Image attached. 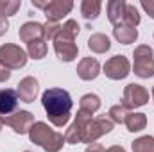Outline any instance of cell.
Segmentation results:
<instances>
[{"mask_svg":"<svg viewBox=\"0 0 154 152\" xmlns=\"http://www.w3.org/2000/svg\"><path fill=\"white\" fill-rule=\"evenodd\" d=\"M41 104L47 111L48 122L56 127H65L70 120L72 97L63 88H50L41 95Z\"/></svg>","mask_w":154,"mask_h":152,"instance_id":"1","label":"cell"},{"mask_svg":"<svg viewBox=\"0 0 154 152\" xmlns=\"http://www.w3.org/2000/svg\"><path fill=\"white\" fill-rule=\"evenodd\" d=\"M81 32V25L77 23L75 20H66L59 32L56 34V38L52 39L54 41V52L57 56L59 61L63 63H70L74 61L79 54V47L75 43V38Z\"/></svg>","mask_w":154,"mask_h":152,"instance_id":"2","label":"cell"},{"mask_svg":"<svg viewBox=\"0 0 154 152\" xmlns=\"http://www.w3.org/2000/svg\"><path fill=\"white\" fill-rule=\"evenodd\" d=\"M29 140L39 145L45 152H59L65 145V136L50 129L45 122H36L29 131Z\"/></svg>","mask_w":154,"mask_h":152,"instance_id":"3","label":"cell"},{"mask_svg":"<svg viewBox=\"0 0 154 152\" xmlns=\"http://www.w3.org/2000/svg\"><path fill=\"white\" fill-rule=\"evenodd\" d=\"M133 72L142 79L154 77V52L149 45H138L133 52Z\"/></svg>","mask_w":154,"mask_h":152,"instance_id":"4","label":"cell"},{"mask_svg":"<svg viewBox=\"0 0 154 152\" xmlns=\"http://www.w3.org/2000/svg\"><path fill=\"white\" fill-rule=\"evenodd\" d=\"M0 63L9 70H20L27 65V52L18 45L5 43L0 47Z\"/></svg>","mask_w":154,"mask_h":152,"instance_id":"5","label":"cell"},{"mask_svg":"<svg viewBox=\"0 0 154 152\" xmlns=\"http://www.w3.org/2000/svg\"><path fill=\"white\" fill-rule=\"evenodd\" d=\"M90 122H91V113L79 109L77 114H75V118H74V123H72V125L66 129V132H65V143H70V145L81 143L82 138H84V132H86Z\"/></svg>","mask_w":154,"mask_h":152,"instance_id":"6","label":"cell"},{"mask_svg":"<svg viewBox=\"0 0 154 152\" xmlns=\"http://www.w3.org/2000/svg\"><path fill=\"white\" fill-rule=\"evenodd\" d=\"M147 102H149V91H147L142 84L131 82V84H127V86H125L122 104H124L127 109L142 108V106H145Z\"/></svg>","mask_w":154,"mask_h":152,"instance_id":"7","label":"cell"},{"mask_svg":"<svg viewBox=\"0 0 154 152\" xmlns=\"http://www.w3.org/2000/svg\"><path fill=\"white\" fill-rule=\"evenodd\" d=\"M113 129V122L108 118V116H97V118H91V122L88 123V129L84 132V138H82V143H95L100 136L111 132Z\"/></svg>","mask_w":154,"mask_h":152,"instance_id":"8","label":"cell"},{"mask_svg":"<svg viewBox=\"0 0 154 152\" xmlns=\"http://www.w3.org/2000/svg\"><path fill=\"white\" fill-rule=\"evenodd\" d=\"M102 70H104L108 79L120 81V79H125L131 74V63H129V59L125 56H113L104 63Z\"/></svg>","mask_w":154,"mask_h":152,"instance_id":"9","label":"cell"},{"mask_svg":"<svg viewBox=\"0 0 154 152\" xmlns=\"http://www.w3.org/2000/svg\"><path fill=\"white\" fill-rule=\"evenodd\" d=\"M2 120L16 134H29L31 127L36 123L34 122V114L29 113V111H16V113L9 114V116H2Z\"/></svg>","mask_w":154,"mask_h":152,"instance_id":"10","label":"cell"},{"mask_svg":"<svg viewBox=\"0 0 154 152\" xmlns=\"http://www.w3.org/2000/svg\"><path fill=\"white\" fill-rule=\"evenodd\" d=\"M72 9H74V2H70V0H52V2L47 4V7L43 9V13L47 16V22H56L57 23Z\"/></svg>","mask_w":154,"mask_h":152,"instance_id":"11","label":"cell"},{"mask_svg":"<svg viewBox=\"0 0 154 152\" xmlns=\"http://www.w3.org/2000/svg\"><path fill=\"white\" fill-rule=\"evenodd\" d=\"M38 91H39L38 81H36L34 77H31V75H29V77H23V79L18 82V88H16L18 99H20L22 102H27V104L34 102V99H36Z\"/></svg>","mask_w":154,"mask_h":152,"instance_id":"12","label":"cell"},{"mask_svg":"<svg viewBox=\"0 0 154 152\" xmlns=\"http://www.w3.org/2000/svg\"><path fill=\"white\" fill-rule=\"evenodd\" d=\"M100 74V65L95 57H82L77 65V75L82 81H93Z\"/></svg>","mask_w":154,"mask_h":152,"instance_id":"13","label":"cell"},{"mask_svg":"<svg viewBox=\"0 0 154 152\" xmlns=\"http://www.w3.org/2000/svg\"><path fill=\"white\" fill-rule=\"evenodd\" d=\"M18 93L16 90H11V88H4L0 90V114L2 116H9L13 114V111L16 109L18 106Z\"/></svg>","mask_w":154,"mask_h":152,"instance_id":"14","label":"cell"},{"mask_svg":"<svg viewBox=\"0 0 154 152\" xmlns=\"http://www.w3.org/2000/svg\"><path fill=\"white\" fill-rule=\"evenodd\" d=\"M18 36L23 43H31V41H36V39H43V23L38 22H27L20 27L18 31Z\"/></svg>","mask_w":154,"mask_h":152,"instance_id":"15","label":"cell"},{"mask_svg":"<svg viewBox=\"0 0 154 152\" xmlns=\"http://www.w3.org/2000/svg\"><path fill=\"white\" fill-rule=\"evenodd\" d=\"M125 7H127V4L124 0H111V2H108V18H109V22L115 27L124 25Z\"/></svg>","mask_w":154,"mask_h":152,"instance_id":"16","label":"cell"},{"mask_svg":"<svg viewBox=\"0 0 154 152\" xmlns=\"http://www.w3.org/2000/svg\"><path fill=\"white\" fill-rule=\"evenodd\" d=\"M88 48L91 52H95V54H104V52H108L111 48V41H109V38L106 34L95 32V34H91L90 39H88Z\"/></svg>","mask_w":154,"mask_h":152,"instance_id":"17","label":"cell"},{"mask_svg":"<svg viewBox=\"0 0 154 152\" xmlns=\"http://www.w3.org/2000/svg\"><path fill=\"white\" fill-rule=\"evenodd\" d=\"M113 36L118 43L122 45H131L138 39V31L134 27H127V25H118L113 29Z\"/></svg>","mask_w":154,"mask_h":152,"instance_id":"18","label":"cell"},{"mask_svg":"<svg viewBox=\"0 0 154 152\" xmlns=\"http://www.w3.org/2000/svg\"><path fill=\"white\" fill-rule=\"evenodd\" d=\"M125 125H127V131L140 132L147 125V116H145V113H129L125 118Z\"/></svg>","mask_w":154,"mask_h":152,"instance_id":"19","label":"cell"},{"mask_svg":"<svg viewBox=\"0 0 154 152\" xmlns=\"http://www.w3.org/2000/svg\"><path fill=\"white\" fill-rule=\"evenodd\" d=\"M100 0H82L81 4V14L86 18V20H95L99 14H100Z\"/></svg>","mask_w":154,"mask_h":152,"instance_id":"20","label":"cell"},{"mask_svg":"<svg viewBox=\"0 0 154 152\" xmlns=\"http://www.w3.org/2000/svg\"><path fill=\"white\" fill-rule=\"evenodd\" d=\"M99 108H100V99L95 93H86L79 100V109L88 111V113H91V114L95 113V111H99Z\"/></svg>","mask_w":154,"mask_h":152,"instance_id":"21","label":"cell"},{"mask_svg":"<svg viewBox=\"0 0 154 152\" xmlns=\"http://www.w3.org/2000/svg\"><path fill=\"white\" fill-rule=\"evenodd\" d=\"M47 41L45 39H36V41H31L27 43V54L29 57L32 59H43L47 56Z\"/></svg>","mask_w":154,"mask_h":152,"instance_id":"22","label":"cell"},{"mask_svg":"<svg viewBox=\"0 0 154 152\" xmlns=\"http://www.w3.org/2000/svg\"><path fill=\"white\" fill-rule=\"evenodd\" d=\"M133 152H154V136H140L131 143Z\"/></svg>","mask_w":154,"mask_h":152,"instance_id":"23","label":"cell"},{"mask_svg":"<svg viewBox=\"0 0 154 152\" xmlns=\"http://www.w3.org/2000/svg\"><path fill=\"white\" fill-rule=\"evenodd\" d=\"M127 114H129V109L124 104H116V106H111L109 109V120L113 123H125Z\"/></svg>","mask_w":154,"mask_h":152,"instance_id":"24","label":"cell"},{"mask_svg":"<svg viewBox=\"0 0 154 152\" xmlns=\"http://www.w3.org/2000/svg\"><path fill=\"white\" fill-rule=\"evenodd\" d=\"M140 14H138V9L133 5V4H127V7H125V14H124V25H127V27H134L136 29V25L140 23Z\"/></svg>","mask_w":154,"mask_h":152,"instance_id":"25","label":"cell"},{"mask_svg":"<svg viewBox=\"0 0 154 152\" xmlns=\"http://www.w3.org/2000/svg\"><path fill=\"white\" fill-rule=\"evenodd\" d=\"M22 7L20 0H0V14L2 16H13L16 14V11Z\"/></svg>","mask_w":154,"mask_h":152,"instance_id":"26","label":"cell"},{"mask_svg":"<svg viewBox=\"0 0 154 152\" xmlns=\"http://www.w3.org/2000/svg\"><path fill=\"white\" fill-rule=\"evenodd\" d=\"M59 29H61V25L56 23V22H47V23H43V39H45V41L54 39L56 34L59 32Z\"/></svg>","mask_w":154,"mask_h":152,"instance_id":"27","label":"cell"},{"mask_svg":"<svg viewBox=\"0 0 154 152\" xmlns=\"http://www.w3.org/2000/svg\"><path fill=\"white\" fill-rule=\"evenodd\" d=\"M142 7L151 18H154V0H142Z\"/></svg>","mask_w":154,"mask_h":152,"instance_id":"28","label":"cell"},{"mask_svg":"<svg viewBox=\"0 0 154 152\" xmlns=\"http://www.w3.org/2000/svg\"><path fill=\"white\" fill-rule=\"evenodd\" d=\"M9 77H11V70H9V68H5V66L0 63V82L9 81Z\"/></svg>","mask_w":154,"mask_h":152,"instance_id":"29","label":"cell"},{"mask_svg":"<svg viewBox=\"0 0 154 152\" xmlns=\"http://www.w3.org/2000/svg\"><path fill=\"white\" fill-rule=\"evenodd\" d=\"M7 29H9V22H7L5 16L0 14V36H4V34L7 32Z\"/></svg>","mask_w":154,"mask_h":152,"instance_id":"30","label":"cell"},{"mask_svg":"<svg viewBox=\"0 0 154 152\" xmlns=\"http://www.w3.org/2000/svg\"><path fill=\"white\" fill-rule=\"evenodd\" d=\"M84 152H106V149H104V145H100V143H91V145L86 147Z\"/></svg>","mask_w":154,"mask_h":152,"instance_id":"31","label":"cell"},{"mask_svg":"<svg viewBox=\"0 0 154 152\" xmlns=\"http://www.w3.org/2000/svg\"><path fill=\"white\" fill-rule=\"evenodd\" d=\"M106 152H125V149L122 145H113V147H109Z\"/></svg>","mask_w":154,"mask_h":152,"instance_id":"32","label":"cell"},{"mask_svg":"<svg viewBox=\"0 0 154 152\" xmlns=\"http://www.w3.org/2000/svg\"><path fill=\"white\" fill-rule=\"evenodd\" d=\"M48 2H41V0H32V5L34 7H39V9H45Z\"/></svg>","mask_w":154,"mask_h":152,"instance_id":"33","label":"cell"},{"mask_svg":"<svg viewBox=\"0 0 154 152\" xmlns=\"http://www.w3.org/2000/svg\"><path fill=\"white\" fill-rule=\"evenodd\" d=\"M2 127H4V120H2V116H0V131H2Z\"/></svg>","mask_w":154,"mask_h":152,"instance_id":"34","label":"cell"},{"mask_svg":"<svg viewBox=\"0 0 154 152\" xmlns=\"http://www.w3.org/2000/svg\"><path fill=\"white\" fill-rule=\"evenodd\" d=\"M152 100H154V88H152Z\"/></svg>","mask_w":154,"mask_h":152,"instance_id":"35","label":"cell"},{"mask_svg":"<svg viewBox=\"0 0 154 152\" xmlns=\"http://www.w3.org/2000/svg\"><path fill=\"white\" fill-rule=\"evenodd\" d=\"M23 152H31V150H23Z\"/></svg>","mask_w":154,"mask_h":152,"instance_id":"36","label":"cell"}]
</instances>
